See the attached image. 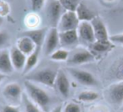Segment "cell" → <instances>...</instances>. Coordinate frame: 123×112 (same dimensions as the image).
<instances>
[{"label": "cell", "instance_id": "cell-23", "mask_svg": "<svg viewBox=\"0 0 123 112\" xmlns=\"http://www.w3.org/2000/svg\"><path fill=\"white\" fill-rule=\"evenodd\" d=\"M99 98V93L94 91H83L78 94V100L81 102H93Z\"/></svg>", "mask_w": 123, "mask_h": 112}, {"label": "cell", "instance_id": "cell-28", "mask_svg": "<svg viewBox=\"0 0 123 112\" xmlns=\"http://www.w3.org/2000/svg\"><path fill=\"white\" fill-rule=\"evenodd\" d=\"M110 41L112 43H118V44L123 45V33L113 35L110 36Z\"/></svg>", "mask_w": 123, "mask_h": 112}, {"label": "cell", "instance_id": "cell-25", "mask_svg": "<svg viewBox=\"0 0 123 112\" xmlns=\"http://www.w3.org/2000/svg\"><path fill=\"white\" fill-rule=\"evenodd\" d=\"M60 4L65 11H74L75 12L78 6L82 3L81 0H59Z\"/></svg>", "mask_w": 123, "mask_h": 112}, {"label": "cell", "instance_id": "cell-7", "mask_svg": "<svg viewBox=\"0 0 123 112\" xmlns=\"http://www.w3.org/2000/svg\"><path fill=\"white\" fill-rule=\"evenodd\" d=\"M44 45L45 54L47 55V56H50L53 51H55L57 49L58 46L60 45L59 31H58L57 28L51 27L48 31Z\"/></svg>", "mask_w": 123, "mask_h": 112}, {"label": "cell", "instance_id": "cell-22", "mask_svg": "<svg viewBox=\"0 0 123 112\" xmlns=\"http://www.w3.org/2000/svg\"><path fill=\"white\" fill-rule=\"evenodd\" d=\"M51 61L64 62L68 61L69 58V51L65 49H56L49 56Z\"/></svg>", "mask_w": 123, "mask_h": 112}, {"label": "cell", "instance_id": "cell-31", "mask_svg": "<svg viewBox=\"0 0 123 112\" xmlns=\"http://www.w3.org/2000/svg\"><path fill=\"white\" fill-rule=\"evenodd\" d=\"M2 112H20L19 107L12 105H6L3 107Z\"/></svg>", "mask_w": 123, "mask_h": 112}, {"label": "cell", "instance_id": "cell-18", "mask_svg": "<svg viewBox=\"0 0 123 112\" xmlns=\"http://www.w3.org/2000/svg\"><path fill=\"white\" fill-rule=\"evenodd\" d=\"M75 13L80 22H91L96 17L94 11L91 10L84 3H81L78 6Z\"/></svg>", "mask_w": 123, "mask_h": 112}, {"label": "cell", "instance_id": "cell-5", "mask_svg": "<svg viewBox=\"0 0 123 112\" xmlns=\"http://www.w3.org/2000/svg\"><path fill=\"white\" fill-rule=\"evenodd\" d=\"M80 23L75 12L74 11H65L62 14L60 21L58 23V31H67L72 30H77Z\"/></svg>", "mask_w": 123, "mask_h": 112}, {"label": "cell", "instance_id": "cell-21", "mask_svg": "<svg viewBox=\"0 0 123 112\" xmlns=\"http://www.w3.org/2000/svg\"><path fill=\"white\" fill-rule=\"evenodd\" d=\"M92 50L98 53H103L112 49L113 45L111 41H95L91 45Z\"/></svg>", "mask_w": 123, "mask_h": 112}, {"label": "cell", "instance_id": "cell-30", "mask_svg": "<svg viewBox=\"0 0 123 112\" xmlns=\"http://www.w3.org/2000/svg\"><path fill=\"white\" fill-rule=\"evenodd\" d=\"M9 12V7L7 3L1 2L0 1V16L3 17V16L8 14Z\"/></svg>", "mask_w": 123, "mask_h": 112}, {"label": "cell", "instance_id": "cell-3", "mask_svg": "<svg viewBox=\"0 0 123 112\" xmlns=\"http://www.w3.org/2000/svg\"><path fill=\"white\" fill-rule=\"evenodd\" d=\"M63 13V8L60 4L59 0H47V3L46 4V14L51 27H57Z\"/></svg>", "mask_w": 123, "mask_h": 112}, {"label": "cell", "instance_id": "cell-29", "mask_svg": "<svg viewBox=\"0 0 123 112\" xmlns=\"http://www.w3.org/2000/svg\"><path fill=\"white\" fill-rule=\"evenodd\" d=\"M9 41V35L4 31H0V50L2 49Z\"/></svg>", "mask_w": 123, "mask_h": 112}, {"label": "cell", "instance_id": "cell-1", "mask_svg": "<svg viewBox=\"0 0 123 112\" xmlns=\"http://www.w3.org/2000/svg\"><path fill=\"white\" fill-rule=\"evenodd\" d=\"M24 85L28 97L41 110H46L51 103V97L48 93L29 80H25Z\"/></svg>", "mask_w": 123, "mask_h": 112}, {"label": "cell", "instance_id": "cell-15", "mask_svg": "<svg viewBox=\"0 0 123 112\" xmlns=\"http://www.w3.org/2000/svg\"><path fill=\"white\" fill-rule=\"evenodd\" d=\"M3 94L5 98L11 101L17 102L22 95V88L20 85L17 83H10L4 87L3 90Z\"/></svg>", "mask_w": 123, "mask_h": 112}, {"label": "cell", "instance_id": "cell-34", "mask_svg": "<svg viewBox=\"0 0 123 112\" xmlns=\"http://www.w3.org/2000/svg\"><path fill=\"white\" fill-rule=\"evenodd\" d=\"M2 24H3V17L0 16V26L2 25Z\"/></svg>", "mask_w": 123, "mask_h": 112}, {"label": "cell", "instance_id": "cell-12", "mask_svg": "<svg viewBox=\"0 0 123 112\" xmlns=\"http://www.w3.org/2000/svg\"><path fill=\"white\" fill-rule=\"evenodd\" d=\"M60 45L64 47H72L79 42V35L77 30L67 31H59Z\"/></svg>", "mask_w": 123, "mask_h": 112}, {"label": "cell", "instance_id": "cell-32", "mask_svg": "<svg viewBox=\"0 0 123 112\" xmlns=\"http://www.w3.org/2000/svg\"><path fill=\"white\" fill-rule=\"evenodd\" d=\"M51 112H62V106L61 105H57Z\"/></svg>", "mask_w": 123, "mask_h": 112}, {"label": "cell", "instance_id": "cell-13", "mask_svg": "<svg viewBox=\"0 0 123 112\" xmlns=\"http://www.w3.org/2000/svg\"><path fill=\"white\" fill-rule=\"evenodd\" d=\"M10 52V57L12 61V64L14 68L16 71H22L24 70L25 66L27 56L20 51L17 48V46H14L9 51Z\"/></svg>", "mask_w": 123, "mask_h": 112}, {"label": "cell", "instance_id": "cell-24", "mask_svg": "<svg viewBox=\"0 0 123 112\" xmlns=\"http://www.w3.org/2000/svg\"><path fill=\"white\" fill-rule=\"evenodd\" d=\"M22 100L25 105V112H41V109L37 105H36L28 97V95H23Z\"/></svg>", "mask_w": 123, "mask_h": 112}, {"label": "cell", "instance_id": "cell-10", "mask_svg": "<svg viewBox=\"0 0 123 112\" xmlns=\"http://www.w3.org/2000/svg\"><path fill=\"white\" fill-rule=\"evenodd\" d=\"M91 24L94 29L96 41H110V36L108 34L107 28L100 18L96 16L91 21Z\"/></svg>", "mask_w": 123, "mask_h": 112}, {"label": "cell", "instance_id": "cell-4", "mask_svg": "<svg viewBox=\"0 0 123 112\" xmlns=\"http://www.w3.org/2000/svg\"><path fill=\"white\" fill-rule=\"evenodd\" d=\"M68 72L80 84L84 85V86H89V87H94L98 85L97 79L89 72L84 71V70L82 69H79V68H68Z\"/></svg>", "mask_w": 123, "mask_h": 112}, {"label": "cell", "instance_id": "cell-6", "mask_svg": "<svg viewBox=\"0 0 123 112\" xmlns=\"http://www.w3.org/2000/svg\"><path fill=\"white\" fill-rule=\"evenodd\" d=\"M106 97L110 103L116 106L123 105V81H118L110 85L106 90Z\"/></svg>", "mask_w": 123, "mask_h": 112}, {"label": "cell", "instance_id": "cell-35", "mask_svg": "<svg viewBox=\"0 0 123 112\" xmlns=\"http://www.w3.org/2000/svg\"><path fill=\"white\" fill-rule=\"evenodd\" d=\"M121 111L123 112V105H122V107H121Z\"/></svg>", "mask_w": 123, "mask_h": 112}, {"label": "cell", "instance_id": "cell-26", "mask_svg": "<svg viewBox=\"0 0 123 112\" xmlns=\"http://www.w3.org/2000/svg\"><path fill=\"white\" fill-rule=\"evenodd\" d=\"M47 0H31V7L33 12H39L44 8Z\"/></svg>", "mask_w": 123, "mask_h": 112}, {"label": "cell", "instance_id": "cell-33", "mask_svg": "<svg viewBox=\"0 0 123 112\" xmlns=\"http://www.w3.org/2000/svg\"><path fill=\"white\" fill-rule=\"evenodd\" d=\"M5 77H6V74H4V73H0V83H2L3 80H4V78H5Z\"/></svg>", "mask_w": 123, "mask_h": 112}, {"label": "cell", "instance_id": "cell-8", "mask_svg": "<svg viewBox=\"0 0 123 112\" xmlns=\"http://www.w3.org/2000/svg\"><path fill=\"white\" fill-rule=\"evenodd\" d=\"M77 31L78 35H79V41L90 45H92L96 41L94 29H93L91 22H80Z\"/></svg>", "mask_w": 123, "mask_h": 112}, {"label": "cell", "instance_id": "cell-11", "mask_svg": "<svg viewBox=\"0 0 123 112\" xmlns=\"http://www.w3.org/2000/svg\"><path fill=\"white\" fill-rule=\"evenodd\" d=\"M55 85L62 96L64 98L68 97L70 93V82L64 71L59 70L57 72Z\"/></svg>", "mask_w": 123, "mask_h": 112}, {"label": "cell", "instance_id": "cell-27", "mask_svg": "<svg viewBox=\"0 0 123 112\" xmlns=\"http://www.w3.org/2000/svg\"><path fill=\"white\" fill-rule=\"evenodd\" d=\"M63 112H81V108L78 104L74 102H69L65 106L64 110H62Z\"/></svg>", "mask_w": 123, "mask_h": 112}, {"label": "cell", "instance_id": "cell-16", "mask_svg": "<svg viewBox=\"0 0 123 112\" xmlns=\"http://www.w3.org/2000/svg\"><path fill=\"white\" fill-rule=\"evenodd\" d=\"M14 71V68L11 61L10 52L8 50L0 51V73L4 74H11Z\"/></svg>", "mask_w": 123, "mask_h": 112}, {"label": "cell", "instance_id": "cell-17", "mask_svg": "<svg viewBox=\"0 0 123 112\" xmlns=\"http://www.w3.org/2000/svg\"><path fill=\"white\" fill-rule=\"evenodd\" d=\"M16 46L20 51H22L26 56L31 55L33 51L36 50V46L34 43V41L30 37L25 36H23L17 41Z\"/></svg>", "mask_w": 123, "mask_h": 112}, {"label": "cell", "instance_id": "cell-36", "mask_svg": "<svg viewBox=\"0 0 123 112\" xmlns=\"http://www.w3.org/2000/svg\"><path fill=\"white\" fill-rule=\"evenodd\" d=\"M121 112H122V111H121Z\"/></svg>", "mask_w": 123, "mask_h": 112}, {"label": "cell", "instance_id": "cell-14", "mask_svg": "<svg viewBox=\"0 0 123 112\" xmlns=\"http://www.w3.org/2000/svg\"><path fill=\"white\" fill-rule=\"evenodd\" d=\"M48 32L47 28H41V29H31L24 32L23 36H25L30 37L36 46L38 47H42L44 45L45 40H46V35Z\"/></svg>", "mask_w": 123, "mask_h": 112}, {"label": "cell", "instance_id": "cell-19", "mask_svg": "<svg viewBox=\"0 0 123 112\" xmlns=\"http://www.w3.org/2000/svg\"><path fill=\"white\" fill-rule=\"evenodd\" d=\"M41 47H38L36 46V50L31 53V55L27 56V59H26L25 66L23 70V73L26 74V73H31V71L36 66L38 61H39L40 54H41Z\"/></svg>", "mask_w": 123, "mask_h": 112}, {"label": "cell", "instance_id": "cell-9", "mask_svg": "<svg viewBox=\"0 0 123 112\" xmlns=\"http://www.w3.org/2000/svg\"><path fill=\"white\" fill-rule=\"evenodd\" d=\"M94 60V56L91 51L85 49H82L75 51L72 56H69L68 63L69 65H82L84 63L93 62Z\"/></svg>", "mask_w": 123, "mask_h": 112}, {"label": "cell", "instance_id": "cell-2", "mask_svg": "<svg viewBox=\"0 0 123 112\" xmlns=\"http://www.w3.org/2000/svg\"><path fill=\"white\" fill-rule=\"evenodd\" d=\"M56 70L52 68H42L34 73H29L26 74V80H29L33 83H38L45 85L46 87L52 88L55 86L56 83V75H57Z\"/></svg>", "mask_w": 123, "mask_h": 112}, {"label": "cell", "instance_id": "cell-20", "mask_svg": "<svg viewBox=\"0 0 123 112\" xmlns=\"http://www.w3.org/2000/svg\"><path fill=\"white\" fill-rule=\"evenodd\" d=\"M111 75L116 80L123 81V58L118 60L111 68Z\"/></svg>", "mask_w": 123, "mask_h": 112}]
</instances>
